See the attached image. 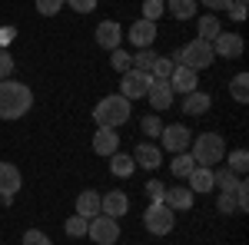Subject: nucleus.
<instances>
[{
    "mask_svg": "<svg viewBox=\"0 0 249 245\" xmlns=\"http://www.w3.org/2000/svg\"><path fill=\"white\" fill-rule=\"evenodd\" d=\"M230 96L236 99V103H246L249 99V76L246 73H239V76L230 80Z\"/></svg>",
    "mask_w": 249,
    "mask_h": 245,
    "instance_id": "obj_26",
    "label": "nucleus"
},
{
    "mask_svg": "<svg viewBox=\"0 0 249 245\" xmlns=\"http://www.w3.org/2000/svg\"><path fill=\"white\" fill-rule=\"evenodd\" d=\"M146 196H150L153 202H163V196H166V186H163V182H156V179H150V186H146Z\"/></svg>",
    "mask_w": 249,
    "mask_h": 245,
    "instance_id": "obj_41",
    "label": "nucleus"
},
{
    "mask_svg": "<svg viewBox=\"0 0 249 245\" xmlns=\"http://www.w3.org/2000/svg\"><path fill=\"white\" fill-rule=\"evenodd\" d=\"M87 222H90V219H83V215H70V219H67V235H70V239L87 235Z\"/></svg>",
    "mask_w": 249,
    "mask_h": 245,
    "instance_id": "obj_34",
    "label": "nucleus"
},
{
    "mask_svg": "<svg viewBox=\"0 0 249 245\" xmlns=\"http://www.w3.org/2000/svg\"><path fill=\"white\" fill-rule=\"evenodd\" d=\"M10 37H14V30H10V27H3V30H0V47H3Z\"/></svg>",
    "mask_w": 249,
    "mask_h": 245,
    "instance_id": "obj_44",
    "label": "nucleus"
},
{
    "mask_svg": "<svg viewBox=\"0 0 249 245\" xmlns=\"http://www.w3.org/2000/svg\"><path fill=\"white\" fill-rule=\"evenodd\" d=\"M143 226L153 235H170L173 232V209H166L163 202H150L143 212Z\"/></svg>",
    "mask_w": 249,
    "mask_h": 245,
    "instance_id": "obj_5",
    "label": "nucleus"
},
{
    "mask_svg": "<svg viewBox=\"0 0 249 245\" xmlns=\"http://www.w3.org/2000/svg\"><path fill=\"white\" fill-rule=\"evenodd\" d=\"M163 10H166L163 0H143V20H153L156 23V17H163Z\"/></svg>",
    "mask_w": 249,
    "mask_h": 245,
    "instance_id": "obj_35",
    "label": "nucleus"
},
{
    "mask_svg": "<svg viewBox=\"0 0 249 245\" xmlns=\"http://www.w3.org/2000/svg\"><path fill=\"white\" fill-rule=\"evenodd\" d=\"M216 209H219L223 215H230V212H236V199H232L230 192H219V199H216Z\"/></svg>",
    "mask_w": 249,
    "mask_h": 245,
    "instance_id": "obj_39",
    "label": "nucleus"
},
{
    "mask_svg": "<svg viewBox=\"0 0 249 245\" xmlns=\"http://www.w3.org/2000/svg\"><path fill=\"white\" fill-rule=\"evenodd\" d=\"M196 3H203V7H210V10H226L232 0H196Z\"/></svg>",
    "mask_w": 249,
    "mask_h": 245,
    "instance_id": "obj_43",
    "label": "nucleus"
},
{
    "mask_svg": "<svg viewBox=\"0 0 249 245\" xmlns=\"http://www.w3.org/2000/svg\"><path fill=\"white\" fill-rule=\"evenodd\" d=\"M173 66H176V63H173L170 57H156V63H153V70H150V76H153V80H170Z\"/></svg>",
    "mask_w": 249,
    "mask_h": 245,
    "instance_id": "obj_32",
    "label": "nucleus"
},
{
    "mask_svg": "<svg viewBox=\"0 0 249 245\" xmlns=\"http://www.w3.org/2000/svg\"><path fill=\"white\" fill-rule=\"evenodd\" d=\"M190 146H193L190 156H193V163H196V166H210V169H213L216 163H223V159H226V143H223V136H219V132H199Z\"/></svg>",
    "mask_w": 249,
    "mask_h": 245,
    "instance_id": "obj_2",
    "label": "nucleus"
},
{
    "mask_svg": "<svg viewBox=\"0 0 249 245\" xmlns=\"http://www.w3.org/2000/svg\"><path fill=\"white\" fill-rule=\"evenodd\" d=\"M140 130H143V136H150V143H153V139H160V132H163V119L160 116H143Z\"/></svg>",
    "mask_w": 249,
    "mask_h": 245,
    "instance_id": "obj_31",
    "label": "nucleus"
},
{
    "mask_svg": "<svg viewBox=\"0 0 249 245\" xmlns=\"http://www.w3.org/2000/svg\"><path fill=\"white\" fill-rule=\"evenodd\" d=\"M232 199H236V212H246L249 209V182L239 176V182H236V189H232Z\"/></svg>",
    "mask_w": 249,
    "mask_h": 245,
    "instance_id": "obj_29",
    "label": "nucleus"
},
{
    "mask_svg": "<svg viewBox=\"0 0 249 245\" xmlns=\"http://www.w3.org/2000/svg\"><path fill=\"white\" fill-rule=\"evenodd\" d=\"M186 179H190V192L193 196H196V192H210L213 189V169L210 166H193V172L190 176H186Z\"/></svg>",
    "mask_w": 249,
    "mask_h": 245,
    "instance_id": "obj_20",
    "label": "nucleus"
},
{
    "mask_svg": "<svg viewBox=\"0 0 249 245\" xmlns=\"http://www.w3.org/2000/svg\"><path fill=\"white\" fill-rule=\"evenodd\" d=\"M160 143H163L160 149H170L173 156H176V152H186V149H190L193 136H190V130H186V126H176V123H173V126H163Z\"/></svg>",
    "mask_w": 249,
    "mask_h": 245,
    "instance_id": "obj_9",
    "label": "nucleus"
},
{
    "mask_svg": "<svg viewBox=\"0 0 249 245\" xmlns=\"http://www.w3.org/2000/svg\"><path fill=\"white\" fill-rule=\"evenodd\" d=\"M14 73V57L7 53V47H0V80H10Z\"/></svg>",
    "mask_w": 249,
    "mask_h": 245,
    "instance_id": "obj_38",
    "label": "nucleus"
},
{
    "mask_svg": "<svg viewBox=\"0 0 249 245\" xmlns=\"http://www.w3.org/2000/svg\"><path fill=\"white\" fill-rule=\"evenodd\" d=\"M163 206L173 212H186V209H193V192L186 186H170L163 196Z\"/></svg>",
    "mask_w": 249,
    "mask_h": 245,
    "instance_id": "obj_18",
    "label": "nucleus"
},
{
    "mask_svg": "<svg viewBox=\"0 0 249 245\" xmlns=\"http://www.w3.org/2000/svg\"><path fill=\"white\" fill-rule=\"evenodd\" d=\"M96 47H103V50H110V53H113L116 47H123V30H120V23H113V20L96 23Z\"/></svg>",
    "mask_w": 249,
    "mask_h": 245,
    "instance_id": "obj_10",
    "label": "nucleus"
},
{
    "mask_svg": "<svg viewBox=\"0 0 249 245\" xmlns=\"http://www.w3.org/2000/svg\"><path fill=\"white\" fill-rule=\"evenodd\" d=\"M166 10H170L176 20H190V17H196L199 3H196V0H166Z\"/></svg>",
    "mask_w": 249,
    "mask_h": 245,
    "instance_id": "obj_23",
    "label": "nucleus"
},
{
    "mask_svg": "<svg viewBox=\"0 0 249 245\" xmlns=\"http://www.w3.org/2000/svg\"><path fill=\"white\" fill-rule=\"evenodd\" d=\"M193 166H196V163H193L190 149H186V152H176V156H173V176H179V179H186V176L193 172Z\"/></svg>",
    "mask_w": 249,
    "mask_h": 245,
    "instance_id": "obj_27",
    "label": "nucleus"
},
{
    "mask_svg": "<svg viewBox=\"0 0 249 245\" xmlns=\"http://www.w3.org/2000/svg\"><path fill=\"white\" fill-rule=\"evenodd\" d=\"M130 113H133V103L126 99V96H103L100 103H96V110H93V119L100 123V126H110V130H116L120 123H126L130 119Z\"/></svg>",
    "mask_w": 249,
    "mask_h": 245,
    "instance_id": "obj_3",
    "label": "nucleus"
},
{
    "mask_svg": "<svg viewBox=\"0 0 249 245\" xmlns=\"http://www.w3.org/2000/svg\"><path fill=\"white\" fill-rule=\"evenodd\" d=\"M130 63H133V57H130L123 47H116L113 53H110V66H113V70H120V73H126V70H130Z\"/></svg>",
    "mask_w": 249,
    "mask_h": 245,
    "instance_id": "obj_33",
    "label": "nucleus"
},
{
    "mask_svg": "<svg viewBox=\"0 0 249 245\" xmlns=\"http://www.w3.org/2000/svg\"><path fill=\"white\" fill-rule=\"evenodd\" d=\"M63 3H70V10H77V14H93L96 10V0H63Z\"/></svg>",
    "mask_w": 249,
    "mask_h": 245,
    "instance_id": "obj_40",
    "label": "nucleus"
},
{
    "mask_svg": "<svg viewBox=\"0 0 249 245\" xmlns=\"http://www.w3.org/2000/svg\"><path fill=\"white\" fill-rule=\"evenodd\" d=\"M196 83H199V73H196V70H186V66H173V73H170L173 93H193V90H196Z\"/></svg>",
    "mask_w": 249,
    "mask_h": 245,
    "instance_id": "obj_16",
    "label": "nucleus"
},
{
    "mask_svg": "<svg viewBox=\"0 0 249 245\" xmlns=\"http://www.w3.org/2000/svg\"><path fill=\"white\" fill-rule=\"evenodd\" d=\"M226 10H230L232 20H239V23H243V20H246V0H232Z\"/></svg>",
    "mask_w": 249,
    "mask_h": 245,
    "instance_id": "obj_42",
    "label": "nucleus"
},
{
    "mask_svg": "<svg viewBox=\"0 0 249 245\" xmlns=\"http://www.w3.org/2000/svg\"><path fill=\"white\" fill-rule=\"evenodd\" d=\"M30 106H34V93L27 83L0 80V119H20L30 113Z\"/></svg>",
    "mask_w": 249,
    "mask_h": 245,
    "instance_id": "obj_1",
    "label": "nucleus"
},
{
    "mask_svg": "<svg viewBox=\"0 0 249 245\" xmlns=\"http://www.w3.org/2000/svg\"><path fill=\"white\" fill-rule=\"evenodd\" d=\"M133 169H136L133 156H123V152H113V156H110V172H113L116 179H130Z\"/></svg>",
    "mask_w": 249,
    "mask_h": 245,
    "instance_id": "obj_22",
    "label": "nucleus"
},
{
    "mask_svg": "<svg viewBox=\"0 0 249 245\" xmlns=\"http://www.w3.org/2000/svg\"><path fill=\"white\" fill-rule=\"evenodd\" d=\"M23 245H53V242H50V235L43 229H27L23 232Z\"/></svg>",
    "mask_w": 249,
    "mask_h": 245,
    "instance_id": "obj_36",
    "label": "nucleus"
},
{
    "mask_svg": "<svg viewBox=\"0 0 249 245\" xmlns=\"http://www.w3.org/2000/svg\"><path fill=\"white\" fill-rule=\"evenodd\" d=\"M196 23H199V40H206V43H213V40L223 33V27H219V17H199Z\"/></svg>",
    "mask_w": 249,
    "mask_h": 245,
    "instance_id": "obj_25",
    "label": "nucleus"
},
{
    "mask_svg": "<svg viewBox=\"0 0 249 245\" xmlns=\"http://www.w3.org/2000/svg\"><path fill=\"white\" fill-rule=\"evenodd\" d=\"M130 212V199H126V192H107V196H100V215H110V219H120V215H126Z\"/></svg>",
    "mask_w": 249,
    "mask_h": 245,
    "instance_id": "obj_11",
    "label": "nucleus"
},
{
    "mask_svg": "<svg viewBox=\"0 0 249 245\" xmlns=\"http://www.w3.org/2000/svg\"><path fill=\"white\" fill-rule=\"evenodd\" d=\"M20 186H23L20 169L14 163H0V202H3V206H10V199L20 192Z\"/></svg>",
    "mask_w": 249,
    "mask_h": 245,
    "instance_id": "obj_8",
    "label": "nucleus"
},
{
    "mask_svg": "<svg viewBox=\"0 0 249 245\" xmlns=\"http://www.w3.org/2000/svg\"><path fill=\"white\" fill-rule=\"evenodd\" d=\"M153 63H156V53H153V50H136L130 70H143V73H150V70H153Z\"/></svg>",
    "mask_w": 249,
    "mask_h": 245,
    "instance_id": "obj_28",
    "label": "nucleus"
},
{
    "mask_svg": "<svg viewBox=\"0 0 249 245\" xmlns=\"http://www.w3.org/2000/svg\"><path fill=\"white\" fill-rule=\"evenodd\" d=\"M37 10L43 17H57L60 10H63V0H37Z\"/></svg>",
    "mask_w": 249,
    "mask_h": 245,
    "instance_id": "obj_37",
    "label": "nucleus"
},
{
    "mask_svg": "<svg viewBox=\"0 0 249 245\" xmlns=\"http://www.w3.org/2000/svg\"><path fill=\"white\" fill-rule=\"evenodd\" d=\"M153 40H156V23L153 20H136L133 27H130V43H133L136 50H150L153 47Z\"/></svg>",
    "mask_w": 249,
    "mask_h": 245,
    "instance_id": "obj_12",
    "label": "nucleus"
},
{
    "mask_svg": "<svg viewBox=\"0 0 249 245\" xmlns=\"http://www.w3.org/2000/svg\"><path fill=\"white\" fill-rule=\"evenodd\" d=\"M213 53L216 57H226V60L243 57V37L239 33H219V37L213 40Z\"/></svg>",
    "mask_w": 249,
    "mask_h": 245,
    "instance_id": "obj_14",
    "label": "nucleus"
},
{
    "mask_svg": "<svg viewBox=\"0 0 249 245\" xmlns=\"http://www.w3.org/2000/svg\"><path fill=\"white\" fill-rule=\"evenodd\" d=\"M226 169H232L236 176H246V169H249V152L246 149L230 152V166H226Z\"/></svg>",
    "mask_w": 249,
    "mask_h": 245,
    "instance_id": "obj_30",
    "label": "nucleus"
},
{
    "mask_svg": "<svg viewBox=\"0 0 249 245\" xmlns=\"http://www.w3.org/2000/svg\"><path fill=\"white\" fill-rule=\"evenodd\" d=\"M150 83H153L150 73H143V70H126L123 80H120V96H126L130 103H133V99H146Z\"/></svg>",
    "mask_w": 249,
    "mask_h": 245,
    "instance_id": "obj_7",
    "label": "nucleus"
},
{
    "mask_svg": "<svg viewBox=\"0 0 249 245\" xmlns=\"http://www.w3.org/2000/svg\"><path fill=\"white\" fill-rule=\"evenodd\" d=\"M210 106H213V96L199 93V90L186 93V99H183V113L186 116H203V113H210Z\"/></svg>",
    "mask_w": 249,
    "mask_h": 245,
    "instance_id": "obj_19",
    "label": "nucleus"
},
{
    "mask_svg": "<svg viewBox=\"0 0 249 245\" xmlns=\"http://www.w3.org/2000/svg\"><path fill=\"white\" fill-rule=\"evenodd\" d=\"M116 146H120V136H116V130H110V126H100V130L93 132V149H96V156H113L116 152Z\"/></svg>",
    "mask_w": 249,
    "mask_h": 245,
    "instance_id": "obj_17",
    "label": "nucleus"
},
{
    "mask_svg": "<svg viewBox=\"0 0 249 245\" xmlns=\"http://www.w3.org/2000/svg\"><path fill=\"white\" fill-rule=\"evenodd\" d=\"M133 163L153 172V169H160V163H163V149H160L156 143H140L136 152H133Z\"/></svg>",
    "mask_w": 249,
    "mask_h": 245,
    "instance_id": "obj_15",
    "label": "nucleus"
},
{
    "mask_svg": "<svg viewBox=\"0 0 249 245\" xmlns=\"http://www.w3.org/2000/svg\"><path fill=\"white\" fill-rule=\"evenodd\" d=\"M236 182H239V176H236L232 169H216L213 172V189H219V192H230L232 196Z\"/></svg>",
    "mask_w": 249,
    "mask_h": 245,
    "instance_id": "obj_24",
    "label": "nucleus"
},
{
    "mask_svg": "<svg viewBox=\"0 0 249 245\" xmlns=\"http://www.w3.org/2000/svg\"><path fill=\"white\" fill-rule=\"evenodd\" d=\"M77 215H83V219L100 215V196H96L93 189H83V192L77 196Z\"/></svg>",
    "mask_w": 249,
    "mask_h": 245,
    "instance_id": "obj_21",
    "label": "nucleus"
},
{
    "mask_svg": "<svg viewBox=\"0 0 249 245\" xmlns=\"http://www.w3.org/2000/svg\"><path fill=\"white\" fill-rule=\"evenodd\" d=\"M173 86H170V80H153L150 83V90H146V99H150V106L153 110H170L173 106Z\"/></svg>",
    "mask_w": 249,
    "mask_h": 245,
    "instance_id": "obj_13",
    "label": "nucleus"
},
{
    "mask_svg": "<svg viewBox=\"0 0 249 245\" xmlns=\"http://www.w3.org/2000/svg\"><path fill=\"white\" fill-rule=\"evenodd\" d=\"M170 60L176 63V66H186V70H196V73H199V70H206L213 60H216V53H213V43L196 37L193 43H186L183 50H176Z\"/></svg>",
    "mask_w": 249,
    "mask_h": 245,
    "instance_id": "obj_4",
    "label": "nucleus"
},
{
    "mask_svg": "<svg viewBox=\"0 0 249 245\" xmlns=\"http://www.w3.org/2000/svg\"><path fill=\"white\" fill-rule=\"evenodd\" d=\"M87 235H90L96 245H116L120 226H116V219H110V215H93V219L87 222Z\"/></svg>",
    "mask_w": 249,
    "mask_h": 245,
    "instance_id": "obj_6",
    "label": "nucleus"
}]
</instances>
